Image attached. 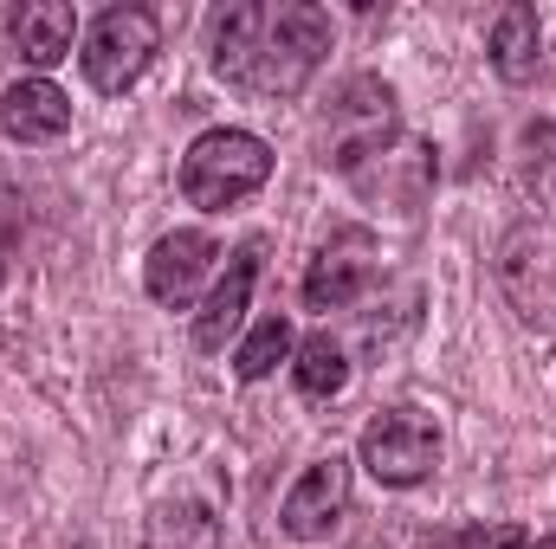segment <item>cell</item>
Returning <instances> with one entry per match:
<instances>
[{
  "mask_svg": "<svg viewBox=\"0 0 556 549\" xmlns=\"http://www.w3.org/2000/svg\"><path fill=\"white\" fill-rule=\"evenodd\" d=\"M330 52V13L311 0H240L214 13V72L253 98H298Z\"/></svg>",
  "mask_w": 556,
  "mask_h": 549,
  "instance_id": "obj_1",
  "label": "cell"
},
{
  "mask_svg": "<svg viewBox=\"0 0 556 549\" xmlns=\"http://www.w3.org/2000/svg\"><path fill=\"white\" fill-rule=\"evenodd\" d=\"M266 175H273V149L253 130H207L181 155V194L194 207H207V214L240 207L247 194L266 188Z\"/></svg>",
  "mask_w": 556,
  "mask_h": 549,
  "instance_id": "obj_2",
  "label": "cell"
},
{
  "mask_svg": "<svg viewBox=\"0 0 556 549\" xmlns=\"http://www.w3.org/2000/svg\"><path fill=\"white\" fill-rule=\"evenodd\" d=\"M155 52H162V26H155V13L149 7H111V13H98V26L85 33V78H91V91H104V98H117V91H130L142 72L155 65Z\"/></svg>",
  "mask_w": 556,
  "mask_h": 549,
  "instance_id": "obj_3",
  "label": "cell"
},
{
  "mask_svg": "<svg viewBox=\"0 0 556 549\" xmlns=\"http://www.w3.org/2000/svg\"><path fill=\"white\" fill-rule=\"evenodd\" d=\"M356 452H363V465H369L376 485L408 491L420 478H433V465H440V426L420 408H389L363 426V446Z\"/></svg>",
  "mask_w": 556,
  "mask_h": 549,
  "instance_id": "obj_4",
  "label": "cell"
},
{
  "mask_svg": "<svg viewBox=\"0 0 556 549\" xmlns=\"http://www.w3.org/2000/svg\"><path fill=\"white\" fill-rule=\"evenodd\" d=\"M382 142H395V91L382 78H350L343 98L330 104V130H324V155L350 175L363 155H376Z\"/></svg>",
  "mask_w": 556,
  "mask_h": 549,
  "instance_id": "obj_5",
  "label": "cell"
},
{
  "mask_svg": "<svg viewBox=\"0 0 556 549\" xmlns=\"http://www.w3.org/2000/svg\"><path fill=\"white\" fill-rule=\"evenodd\" d=\"M343 511H350V459H317V465H304V478L285 491V505H278V531L291 537V544H324L337 524H343Z\"/></svg>",
  "mask_w": 556,
  "mask_h": 549,
  "instance_id": "obj_6",
  "label": "cell"
},
{
  "mask_svg": "<svg viewBox=\"0 0 556 549\" xmlns=\"http://www.w3.org/2000/svg\"><path fill=\"white\" fill-rule=\"evenodd\" d=\"M350 188L369 194V201H382V207H395V214H415L420 201H427V188H433V149L415 137L382 142L376 155H363L350 168Z\"/></svg>",
  "mask_w": 556,
  "mask_h": 549,
  "instance_id": "obj_7",
  "label": "cell"
},
{
  "mask_svg": "<svg viewBox=\"0 0 556 549\" xmlns=\"http://www.w3.org/2000/svg\"><path fill=\"white\" fill-rule=\"evenodd\" d=\"M214 259H220L214 233H201V227L162 233V240L149 246V266H142V284H149V297H155V304L181 310V304H188V297L201 291V278L214 272Z\"/></svg>",
  "mask_w": 556,
  "mask_h": 549,
  "instance_id": "obj_8",
  "label": "cell"
},
{
  "mask_svg": "<svg viewBox=\"0 0 556 549\" xmlns=\"http://www.w3.org/2000/svg\"><path fill=\"white\" fill-rule=\"evenodd\" d=\"M376 278V246H369V233H337L317 259H311V272H304V304L311 310H343V304H356L363 297V284Z\"/></svg>",
  "mask_w": 556,
  "mask_h": 549,
  "instance_id": "obj_9",
  "label": "cell"
},
{
  "mask_svg": "<svg viewBox=\"0 0 556 549\" xmlns=\"http://www.w3.org/2000/svg\"><path fill=\"white\" fill-rule=\"evenodd\" d=\"M260 253H266V240H247V246L227 259L220 284L207 291V304H201V317H194V343H201V349H227V336L247 323V304H253V284H260Z\"/></svg>",
  "mask_w": 556,
  "mask_h": 549,
  "instance_id": "obj_10",
  "label": "cell"
},
{
  "mask_svg": "<svg viewBox=\"0 0 556 549\" xmlns=\"http://www.w3.org/2000/svg\"><path fill=\"white\" fill-rule=\"evenodd\" d=\"M0 130L13 142H59L72 130V98L52 78H20L0 91Z\"/></svg>",
  "mask_w": 556,
  "mask_h": 549,
  "instance_id": "obj_11",
  "label": "cell"
},
{
  "mask_svg": "<svg viewBox=\"0 0 556 549\" xmlns=\"http://www.w3.org/2000/svg\"><path fill=\"white\" fill-rule=\"evenodd\" d=\"M7 33H13V46H20V59H26V65L52 72L59 59H72L78 13H72L65 0H20V7L7 13Z\"/></svg>",
  "mask_w": 556,
  "mask_h": 549,
  "instance_id": "obj_12",
  "label": "cell"
},
{
  "mask_svg": "<svg viewBox=\"0 0 556 549\" xmlns=\"http://www.w3.org/2000/svg\"><path fill=\"white\" fill-rule=\"evenodd\" d=\"M538 65H544V26H538V13L531 7H505L492 20V72L505 85H531Z\"/></svg>",
  "mask_w": 556,
  "mask_h": 549,
  "instance_id": "obj_13",
  "label": "cell"
},
{
  "mask_svg": "<svg viewBox=\"0 0 556 549\" xmlns=\"http://www.w3.org/2000/svg\"><path fill=\"white\" fill-rule=\"evenodd\" d=\"M291 375H298V395H304V401H337V395L350 388V356H343V343H337L330 330H317V336L298 343Z\"/></svg>",
  "mask_w": 556,
  "mask_h": 549,
  "instance_id": "obj_14",
  "label": "cell"
},
{
  "mask_svg": "<svg viewBox=\"0 0 556 549\" xmlns=\"http://www.w3.org/2000/svg\"><path fill=\"white\" fill-rule=\"evenodd\" d=\"M142 549H214V518L201 505H162L149 518Z\"/></svg>",
  "mask_w": 556,
  "mask_h": 549,
  "instance_id": "obj_15",
  "label": "cell"
},
{
  "mask_svg": "<svg viewBox=\"0 0 556 549\" xmlns=\"http://www.w3.org/2000/svg\"><path fill=\"white\" fill-rule=\"evenodd\" d=\"M285 356H291V323H285V317H260L253 336H247L240 356H233V375H240V382H266Z\"/></svg>",
  "mask_w": 556,
  "mask_h": 549,
  "instance_id": "obj_16",
  "label": "cell"
},
{
  "mask_svg": "<svg viewBox=\"0 0 556 549\" xmlns=\"http://www.w3.org/2000/svg\"><path fill=\"white\" fill-rule=\"evenodd\" d=\"M518 544H525L518 531H446V537H433L420 549H518Z\"/></svg>",
  "mask_w": 556,
  "mask_h": 549,
  "instance_id": "obj_17",
  "label": "cell"
},
{
  "mask_svg": "<svg viewBox=\"0 0 556 549\" xmlns=\"http://www.w3.org/2000/svg\"><path fill=\"white\" fill-rule=\"evenodd\" d=\"M518 549H556V537H538V544H518Z\"/></svg>",
  "mask_w": 556,
  "mask_h": 549,
  "instance_id": "obj_18",
  "label": "cell"
}]
</instances>
